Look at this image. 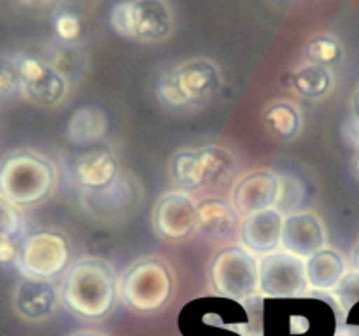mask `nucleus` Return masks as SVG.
Instances as JSON below:
<instances>
[{"mask_svg":"<svg viewBox=\"0 0 359 336\" xmlns=\"http://www.w3.org/2000/svg\"><path fill=\"white\" fill-rule=\"evenodd\" d=\"M284 220L283 212L276 206L249 214L241 227L242 241L249 251L269 254L280 244Z\"/></svg>","mask_w":359,"mask_h":336,"instance_id":"obj_13","label":"nucleus"},{"mask_svg":"<svg viewBox=\"0 0 359 336\" xmlns=\"http://www.w3.org/2000/svg\"><path fill=\"white\" fill-rule=\"evenodd\" d=\"M55 182V168L37 153L16 150L0 161V196L18 209L48 198Z\"/></svg>","mask_w":359,"mask_h":336,"instance_id":"obj_1","label":"nucleus"},{"mask_svg":"<svg viewBox=\"0 0 359 336\" xmlns=\"http://www.w3.org/2000/svg\"><path fill=\"white\" fill-rule=\"evenodd\" d=\"M21 94V77L16 56L0 55V102L13 100Z\"/></svg>","mask_w":359,"mask_h":336,"instance_id":"obj_25","label":"nucleus"},{"mask_svg":"<svg viewBox=\"0 0 359 336\" xmlns=\"http://www.w3.org/2000/svg\"><path fill=\"white\" fill-rule=\"evenodd\" d=\"M69 265V244L53 231H37L21 240L16 258L18 272L28 279L51 280Z\"/></svg>","mask_w":359,"mask_h":336,"instance_id":"obj_5","label":"nucleus"},{"mask_svg":"<svg viewBox=\"0 0 359 336\" xmlns=\"http://www.w3.org/2000/svg\"><path fill=\"white\" fill-rule=\"evenodd\" d=\"M304 202V188L293 177L279 178V195H277V209L280 212H293Z\"/></svg>","mask_w":359,"mask_h":336,"instance_id":"obj_26","label":"nucleus"},{"mask_svg":"<svg viewBox=\"0 0 359 336\" xmlns=\"http://www.w3.org/2000/svg\"><path fill=\"white\" fill-rule=\"evenodd\" d=\"M56 289L51 280L23 276L14 289V310L25 321L39 322L51 317L56 310Z\"/></svg>","mask_w":359,"mask_h":336,"instance_id":"obj_12","label":"nucleus"},{"mask_svg":"<svg viewBox=\"0 0 359 336\" xmlns=\"http://www.w3.org/2000/svg\"><path fill=\"white\" fill-rule=\"evenodd\" d=\"M210 275L214 289L228 300L244 303L259 293V262L244 248L221 251L214 259Z\"/></svg>","mask_w":359,"mask_h":336,"instance_id":"obj_4","label":"nucleus"},{"mask_svg":"<svg viewBox=\"0 0 359 336\" xmlns=\"http://www.w3.org/2000/svg\"><path fill=\"white\" fill-rule=\"evenodd\" d=\"M74 170L81 184L91 189H100L114 181L118 163L111 150L91 149L77 158Z\"/></svg>","mask_w":359,"mask_h":336,"instance_id":"obj_15","label":"nucleus"},{"mask_svg":"<svg viewBox=\"0 0 359 336\" xmlns=\"http://www.w3.org/2000/svg\"><path fill=\"white\" fill-rule=\"evenodd\" d=\"M333 296H335L339 308L344 312H351L356 303H359V272L347 273L339 286L333 289Z\"/></svg>","mask_w":359,"mask_h":336,"instance_id":"obj_27","label":"nucleus"},{"mask_svg":"<svg viewBox=\"0 0 359 336\" xmlns=\"http://www.w3.org/2000/svg\"><path fill=\"white\" fill-rule=\"evenodd\" d=\"M279 195V177L272 172H255L242 178L233 189V209L249 216L276 205Z\"/></svg>","mask_w":359,"mask_h":336,"instance_id":"obj_14","label":"nucleus"},{"mask_svg":"<svg viewBox=\"0 0 359 336\" xmlns=\"http://www.w3.org/2000/svg\"><path fill=\"white\" fill-rule=\"evenodd\" d=\"M55 31L65 44L77 41L83 31V23H81L79 16L72 13H60L55 18Z\"/></svg>","mask_w":359,"mask_h":336,"instance_id":"obj_29","label":"nucleus"},{"mask_svg":"<svg viewBox=\"0 0 359 336\" xmlns=\"http://www.w3.org/2000/svg\"><path fill=\"white\" fill-rule=\"evenodd\" d=\"M21 241H6L0 244V265H16Z\"/></svg>","mask_w":359,"mask_h":336,"instance_id":"obj_31","label":"nucleus"},{"mask_svg":"<svg viewBox=\"0 0 359 336\" xmlns=\"http://www.w3.org/2000/svg\"><path fill=\"white\" fill-rule=\"evenodd\" d=\"M62 298L70 310L83 317H102L111 310L116 298L111 268L100 259H79L67 275Z\"/></svg>","mask_w":359,"mask_h":336,"instance_id":"obj_2","label":"nucleus"},{"mask_svg":"<svg viewBox=\"0 0 359 336\" xmlns=\"http://www.w3.org/2000/svg\"><path fill=\"white\" fill-rule=\"evenodd\" d=\"M202 161L203 182L205 186H224L237 175L238 163L230 150L217 146L203 147L198 150Z\"/></svg>","mask_w":359,"mask_h":336,"instance_id":"obj_19","label":"nucleus"},{"mask_svg":"<svg viewBox=\"0 0 359 336\" xmlns=\"http://www.w3.org/2000/svg\"><path fill=\"white\" fill-rule=\"evenodd\" d=\"M132 38L160 42L172 34L174 14L167 0H130Z\"/></svg>","mask_w":359,"mask_h":336,"instance_id":"obj_11","label":"nucleus"},{"mask_svg":"<svg viewBox=\"0 0 359 336\" xmlns=\"http://www.w3.org/2000/svg\"><path fill=\"white\" fill-rule=\"evenodd\" d=\"M280 244L290 254L298 255V258H311L318 254L326 245L323 220L309 210L291 214L284 220Z\"/></svg>","mask_w":359,"mask_h":336,"instance_id":"obj_10","label":"nucleus"},{"mask_svg":"<svg viewBox=\"0 0 359 336\" xmlns=\"http://www.w3.org/2000/svg\"><path fill=\"white\" fill-rule=\"evenodd\" d=\"M221 70L212 59L196 58L165 70L156 84L158 97L168 105L181 107L202 104L221 88Z\"/></svg>","mask_w":359,"mask_h":336,"instance_id":"obj_3","label":"nucleus"},{"mask_svg":"<svg viewBox=\"0 0 359 336\" xmlns=\"http://www.w3.org/2000/svg\"><path fill=\"white\" fill-rule=\"evenodd\" d=\"M21 77V94L32 104L42 107L58 105L69 91V80L44 58L34 55H18Z\"/></svg>","mask_w":359,"mask_h":336,"instance_id":"obj_8","label":"nucleus"},{"mask_svg":"<svg viewBox=\"0 0 359 336\" xmlns=\"http://www.w3.org/2000/svg\"><path fill=\"white\" fill-rule=\"evenodd\" d=\"M307 58L319 65H333L342 58V46L332 35H318L307 46Z\"/></svg>","mask_w":359,"mask_h":336,"instance_id":"obj_24","label":"nucleus"},{"mask_svg":"<svg viewBox=\"0 0 359 336\" xmlns=\"http://www.w3.org/2000/svg\"><path fill=\"white\" fill-rule=\"evenodd\" d=\"M67 80L70 79V76L81 72V55L74 48H70L69 44L63 46V48L55 49L51 58L48 59Z\"/></svg>","mask_w":359,"mask_h":336,"instance_id":"obj_28","label":"nucleus"},{"mask_svg":"<svg viewBox=\"0 0 359 336\" xmlns=\"http://www.w3.org/2000/svg\"><path fill=\"white\" fill-rule=\"evenodd\" d=\"M111 24L116 34L121 37L132 38V14H130V0L119 2L111 10Z\"/></svg>","mask_w":359,"mask_h":336,"instance_id":"obj_30","label":"nucleus"},{"mask_svg":"<svg viewBox=\"0 0 359 336\" xmlns=\"http://www.w3.org/2000/svg\"><path fill=\"white\" fill-rule=\"evenodd\" d=\"M307 265L304 258L277 252L259 262V290L266 298L293 300L307 293Z\"/></svg>","mask_w":359,"mask_h":336,"instance_id":"obj_7","label":"nucleus"},{"mask_svg":"<svg viewBox=\"0 0 359 336\" xmlns=\"http://www.w3.org/2000/svg\"><path fill=\"white\" fill-rule=\"evenodd\" d=\"M353 265H354V268H356L358 272H359V245L356 247V251H354V255H353Z\"/></svg>","mask_w":359,"mask_h":336,"instance_id":"obj_34","label":"nucleus"},{"mask_svg":"<svg viewBox=\"0 0 359 336\" xmlns=\"http://www.w3.org/2000/svg\"><path fill=\"white\" fill-rule=\"evenodd\" d=\"M265 121L272 126L273 132H277L284 139H291L297 135L302 125V118L297 107L290 104L273 105L265 114Z\"/></svg>","mask_w":359,"mask_h":336,"instance_id":"obj_22","label":"nucleus"},{"mask_svg":"<svg viewBox=\"0 0 359 336\" xmlns=\"http://www.w3.org/2000/svg\"><path fill=\"white\" fill-rule=\"evenodd\" d=\"M25 220L20 209L0 196V244L23 240Z\"/></svg>","mask_w":359,"mask_h":336,"instance_id":"obj_23","label":"nucleus"},{"mask_svg":"<svg viewBox=\"0 0 359 336\" xmlns=\"http://www.w3.org/2000/svg\"><path fill=\"white\" fill-rule=\"evenodd\" d=\"M198 230L209 238H224L237 227L238 212L226 202L217 198H207L196 205Z\"/></svg>","mask_w":359,"mask_h":336,"instance_id":"obj_16","label":"nucleus"},{"mask_svg":"<svg viewBox=\"0 0 359 336\" xmlns=\"http://www.w3.org/2000/svg\"><path fill=\"white\" fill-rule=\"evenodd\" d=\"M172 175L186 189H196L205 186L198 150H181L175 154L172 160Z\"/></svg>","mask_w":359,"mask_h":336,"instance_id":"obj_21","label":"nucleus"},{"mask_svg":"<svg viewBox=\"0 0 359 336\" xmlns=\"http://www.w3.org/2000/svg\"><path fill=\"white\" fill-rule=\"evenodd\" d=\"M307 282L316 290H333L346 276V261L330 248H323L305 261Z\"/></svg>","mask_w":359,"mask_h":336,"instance_id":"obj_17","label":"nucleus"},{"mask_svg":"<svg viewBox=\"0 0 359 336\" xmlns=\"http://www.w3.org/2000/svg\"><path fill=\"white\" fill-rule=\"evenodd\" d=\"M109 119L102 107L84 105L76 108L67 122V136L74 144H93L107 133Z\"/></svg>","mask_w":359,"mask_h":336,"instance_id":"obj_18","label":"nucleus"},{"mask_svg":"<svg viewBox=\"0 0 359 336\" xmlns=\"http://www.w3.org/2000/svg\"><path fill=\"white\" fill-rule=\"evenodd\" d=\"M358 170H359V160H358Z\"/></svg>","mask_w":359,"mask_h":336,"instance_id":"obj_36","label":"nucleus"},{"mask_svg":"<svg viewBox=\"0 0 359 336\" xmlns=\"http://www.w3.org/2000/svg\"><path fill=\"white\" fill-rule=\"evenodd\" d=\"M20 2L25 4V6L37 7V6H46V4H49L51 0H20Z\"/></svg>","mask_w":359,"mask_h":336,"instance_id":"obj_32","label":"nucleus"},{"mask_svg":"<svg viewBox=\"0 0 359 336\" xmlns=\"http://www.w3.org/2000/svg\"><path fill=\"white\" fill-rule=\"evenodd\" d=\"M126 303L139 312L158 310L172 294V275L160 261H140L126 272L121 284Z\"/></svg>","mask_w":359,"mask_h":336,"instance_id":"obj_6","label":"nucleus"},{"mask_svg":"<svg viewBox=\"0 0 359 336\" xmlns=\"http://www.w3.org/2000/svg\"><path fill=\"white\" fill-rule=\"evenodd\" d=\"M353 107H354V114H356V118L359 119V90L356 91V94H354Z\"/></svg>","mask_w":359,"mask_h":336,"instance_id":"obj_33","label":"nucleus"},{"mask_svg":"<svg viewBox=\"0 0 359 336\" xmlns=\"http://www.w3.org/2000/svg\"><path fill=\"white\" fill-rule=\"evenodd\" d=\"M76 336H100V335H88V332H84V335H76Z\"/></svg>","mask_w":359,"mask_h":336,"instance_id":"obj_35","label":"nucleus"},{"mask_svg":"<svg viewBox=\"0 0 359 336\" xmlns=\"http://www.w3.org/2000/svg\"><path fill=\"white\" fill-rule=\"evenodd\" d=\"M291 83L294 90L309 98H319L333 86V74L330 66L319 63H307L291 74Z\"/></svg>","mask_w":359,"mask_h":336,"instance_id":"obj_20","label":"nucleus"},{"mask_svg":"<svg viewBox=\"0 0 359 336\" xmlns=\"http://www.w3.org/2000/svg\"><path fill=\"white\" fill-rule=\"evenodd\" d=\"M154 227L163 238H188L198 227L195 202L182 192L165 195L154 210Z\"/></svg>","mask_w":359,"mask_h":336,"instance_id":"obj_9","label":"nucleus"}]
</instances>
